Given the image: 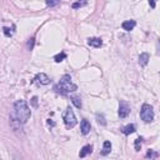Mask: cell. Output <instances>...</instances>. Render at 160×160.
<instances>
[{
  "label": "cell",
  "mask_w": 160,
  "mask_h": 160,
  "mask_svg": "<svg viewBox=\"0 0 160 160\" xmlns=\"http://www.w3.org/2000/svg\"><path fill=\"white\" fill-rule=\"evenodd\" d=\"M14 114L21 124H25L31 116V110L25 100H16L14 102Z\"/></svg>",
  "instance_id": "6da1fadb"
},
{
  "label": "cell",
  "mask_w": 160,
  "mask_h": 160,
  "mask_svg": "<svg viewBox=\"0 0 160 160\" xmlns=\"http://www.w3.org/2000/svg\"><path fill=\"white\" fill-rule=\"evenodd\" d=\"M78 89V86L71 81V76L69 74H65L61 76L60 81L54 86V90L56 92H60L62 95H66V94H70L72 91H75Z\"/></svg>",
  "instance_id": "7a4b0ae2"
},
{
  "label": "cell",
  "mask_w": 160,
  "mask_h": 160,
  "mask_svg": "<svg viewBox=\"0 0 160 160\" xmlns=\"http://www.w3.org/2000/svg\"><path fill=\"white\" fill-rule=\"evenodd\" d=\"M140 118L145 122H151L154 120V110H152V106L149 105V104H142V106L140 109Z\"/></svg>",
  "instance_id": "3957f363"
},
{
  "label": "cell",
  "mask_w": 160,
  "mask_h": 160,
  "mask_svg": "<svg viewBox=\"0 0 160 160\" xmlns=\"http://www.w3.org/2000/svg\"><path fill=\"white\" fill-rule=\"evenodd\" d=\"M62 120H64V124H65V126H66L68 129H72V128L78 124L76 116H75L74 111H72L70 108L65 111V114H64V116H62Z\"/></svg>",
  "instance_id": "277c9868"
},
{
  "label": "cell",
  "mask_w": 160,
  "mask_h": 160,
  "mask_svg": "<svg viewBox=\"0 0 160 160\" xmlns=\"http://www.w3.org/2000/svg\"><path fill=\"white\" fill-rule=\"evenodd\" d=\"M10 125L12 128V130L16 132V134H22V124L18 120V118L15 116V114H10Z\"/></svg>",
  "instance_id": "5b68a950"
},
{
  "label": "cell",
  "mask_w": 160,
  "mask_h": 160,
  "mask_svg": "<svg viewBox=\"0 0 160 160\" xmlns=\"http://www.w3.org/2000/svg\"><path fill=\"white\" fill-rule=\"evenodd\" d=\"M129 114H130V106L128 105L126 101L121 100L120 104H119V116L124 119V118H126Z\"/></svg>",
  "instance_id": "8992f818"
},
{
  "label": "cell",
  "mask_w": 160,
  "mask_h": 160,
  "mask_svg": "<svg viewBox=\"0 0 160 160\" xmlns=\"http://www.w3.org/2000/svg\"><path fill=\"white\" fill-rule=\"evenodd\" d=\"M34 80H35V82H38V84H40V85H48V84L50 82V78H49L46 74H44V72L38 74Z\"/></svg>",
  "instance_id": "52a82bcc"
},
{
  "label": "cell",
  "mask_w": 160,
  "mask_h": 160,
  "mask_svg": "<svg viewBox=\"0 0 160 160\" xmlns=\"http://www.w3.org/2000/svg\"><path fill=\"white\" fill-rule=\"evenodd\" d=\"M90 129H91L90 122L88 120H81V122H80V131H81V134L82 135L89 134L90 132Z\"/></svg>",
  "instance_id": "ba28073f"
},
{
  "label": "cell",
  "mask_w": 160,
  "mask_h": 160,
  "mask_svg": "<svg viewBox=\"0 0 160 160\" xmlns=\"http://www.w3.org/2000/svg\"><path fill=\"white\" fill-rule=\"evenodd\" d=\"M135 25H136V22H135L134 20H128V21H124V22L121 24V26H122V29H124L125 31H131V30L135 28Z\"/></svg>",
  "instance_id": "9c48e42d"
},
{
  "label": "cell",
  "mask_w": 160,
  "mask_h": 160,
  "mask_svg": "<svg viewBox=\"0 0 160 160\" xmlns=\"http://www.w3.org/2000/svg\"><path fill=\"white\" fill-rule=\"evenodd\" d=\"M88 44H89L90 46H92V48H100V46L102 45V41H101L100 38H90V39L88 40Z\"/></svg>",
  "instance_id": "30bf717a"
},
{
  "label": "cell",
  "mask_w": 160,
  "mask_h": 160,
  "mask_svg": "<svg viewBox=\"0 0 160 160\" xmlns=\"http://www.w3.org/2000/svg\"><path fill=\"white\" fill-rule=\"evenodd\" d=\"M149 60H150V55H149L148 52L140 54V56H139V64H140L141 66H145V65L149 62Z\"/></svg>",
  "instance_id": "8fae6325"
},
{
  "label": "cell",
  "mask_w": 160,
  "mask_h": 160,
  "mask_svg": "<svg viewBox=\"0 0 160 160\" xmlns=\"http://www.w3.org/2000/svg\"><path fill=\"white\" fill-rule=\"evenodd\" d=\"M91 151H92V146H91V145H85V146H82V149L80 150L79 156H80V158H85L86 155L91 154Z\"/></svg>",
  "instance_id": "7c38bea8"
},
{
  "label": "cell",
  "mask_w": 160,
  "mask_h": 160,
  "mask_svg": "<svg viewBox=\"0 0 160 160\" xmlns=\"http://www.w3.org/2000/svg\"><path fill=\"white\" fill-rule=\"evenodd\" d=\"M121 131H122L125 135H130V134H132V132L135 131V125H134V124H129V125L124 126V128L121 129Z\"/></svg>",
  "instance_id": "4fadbf2b"
},
{
  "label": "cell",
  "mask_w": 160,
  "mask_h": 160,
  "mask_svg": "<svg viewBox=\"0 0 160 160\" xmlns=\"http://www.w3.org/2000/svg\"><path fill=\"white\" fill-rule=\"evenodd\" d=\"M110 151H111V142H110V141H104L101 154H102V155H108Z\"/></svg>",
  "instance_id": "5bb4252c"
},
{
  "label": "cell",
  "mask_w": 160,
  "mask_h": 160,
  "mask_svg": "<svg viewBox=\"0 0 160 160\" xmlns=\"http://www.w3.org/2000/svg\"><path fill=\"white\" fill-rule=\"evenodd\" d=\"M71 102H72L78 109L81 108V99H80L79 96H71Z\"/></svg>",
  "instance_id": "9a60e30c"
},
{
  "label": "cell",
  "mask_w": 160,
  "mask_h": 160,
  "mask_svg": "<svg viewBox=\"0 0 160 160\" xmlns=\"http://www.w3.org/2000/svg\"><path fill=\"white\" fill-rule=\"evenodd\" d=\"M64 59H66V54H65V52H60V54H56V55L54 56V60H55L56 62H60V61H62Z\"/></svg>",
  "instance_id": "2e32d148"
},
{
  "label": "cell",
  "mask_w": 160,
  "mask_h": 160,
  "mask_svg": "<svg viewBox=\"0 0 160 160\" xmlns=\"http://www.w3.org/2000/svg\"><path fill=\"white\" fill-rule=\"evenodd\" d=\"M88 2L86 1H76V2H74L71 6H72V9H78V8H81V6H85Z\"/></svg>",
  "instance_id": "e0dca14e"
},
{
  "label": "cell",
  "mask_w": 160,
  "mask_h": 160,
  "mask_svg": "<svg viewBox=\"0 0 160 160\" xmlns=\"http://www.w3.org/2000/svg\"><path fill=\"white\" fill-rule=\"evenodd\" d=\"M146 158H150V159H154V158H158V152H155L154 150H148L146 152Z\"/></svg>",
  "instance_id": "ac0fdd59"
},
{
  "label": "cell",
  "mask_w": 160,
  "mask_h": 160,
  "mask_svg": "<svg viewBox=\"0 0 160 160\" xmlns=\"http://www.w3.org/2000/svg\"><path fill=\"white\" fill-rule=\"evenodd\" d=\"M96 119H98V122H99V124H101V125H106V121H105V118H104L102 114H101V115H96Z\"/></svg>",
  "instance_id": "d6986e66"
},
{
  "label": "cell",
  "mask_w": 160,
  "mask_h": 160,
  "mask_svg": "<svg viewBox=\"0 0 160 160\" xmlns=\"http://www.w3.org/2000/svg\"><path fill=\"white\" fill-rule=\"evenodd\" d=\"M141 138H138V139H135V149L139 151L140 149H141Z\"/></svg>",
  "instance_id": "ffe728a7"
},
{
  "label": "cell",
  "mask_w": 160,
  "mask_h": 160,
  "mask_svg": "<svg viewBox=\"0 0 160 160\" xmlns=\"http://www.w3.org/2000/svg\"><path fill=\"white\" fill-rule=\"evenodd\" d=\"M2 30H4L5 36H11V35H12V31H10V29H9V28H4Z\"/></svg>",
  "instance_id": "44dd1931"
},
{
  "label": "cell",
  "mask_w": 160,
  "mask_h": 160,
  "mask_svg": "<svg viewBox=\"0 0 160 160\" xmlns=\"http://www.w3.org/2000/svg\"><path fill=\"white\" fill-rule=\"evenodd\" d=\"M58 4H59V1H50V0L46 1V5H48V6H55V5H58Z\"/></svg>",
  "instance_id": "7402d4cb"
},
{
  "label": "cell",
  "mask_w": 160,
  "mask_h": 160,
  "mask_svg": "<svg viewBox=\"0 0 160 160\" xmlns=\"http://www.w3.org/2000/svg\"><path fill=\"white\" fill-rule=\"evenodd\" d=\"M36 100H38V98H36V96H34V98H32V105H34V106H36V105H38Z\"/></svg>",
  "instance_id": "603a6c76"
},
{
  "label": "cell",
  "mask_w": 160,
  "mask_h": 160,
  "mask_svg": "<svg viewBox=\"0 0 160 160\" xmlns=\"http://www.w3.org/2000/svg\"><path fill=\"white\" fill-rule=\"evenodd\" d=\"M14 160H22V158H20L19 155H14V158H12Z\"/></svg>",
  "instance_id": "cb8c5ba5"
},
{
  "label": "cell",
  "mask_w": 160,
  "mask_h": 160,
  "mask_svg": "<svg viewBox=\"0 0 160 160\" xmlns=\"http://www.w3.org/2000/svg\"><path fill=\"white\" fill-rule=\"evenodd\" d=\"M150 6H151V8H155V2H154V1H150Z\"/></svg>",
  "instance_id": "d4e9b609"
}]
</instances>
